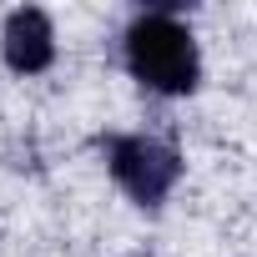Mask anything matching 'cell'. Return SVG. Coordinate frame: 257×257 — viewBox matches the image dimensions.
<instances>
[{"mask_svg": "<svg viewBox=\"0 0 257 257\" xmlns=\"http://www.w3.org/2000/svg\"><path fill=\"white\" fill-rule=\"evenodd\" d=\"M121 56L137 86H147L152 96H192L202 81V51L197 36L187 31V21L177 11H142L121 36Z\"/></svg>", "mask_w": 257, "mask_h": 257, "instance_id": "obj_1", "label": "cell"}, {"mask_svg": "<svg viewBox=\"0 0 257 257\" xmlns=\"http://www.w3.org/2000/svg\"><path fill=\"white\" fill-rule=\"evenodd\" d=\"M101 152H106L111 182L132 197L137 207H147V212H157L177 192V182H182V152L172 142H162V137H147V132L106 137Z\"/></svg>", "mask_w": 257, "mask_h": 257, "instance_id": "obj_2", "label": "cell"}, {"mask_svg": "<svg viewBox=\"0 0 257 257\" xmlns=\"http://www.w3.org/2000/svg\"><path fill=\"white\" fill-rule=\"evenodd\" d=\"M0 56L16 76H41L56 61V26L41 6H21L0 26Z\"/></svg>", "mask_w": 257, "mask_h": 257, "instance_id": "obj_3", "label": "cell"}]
</instances>
